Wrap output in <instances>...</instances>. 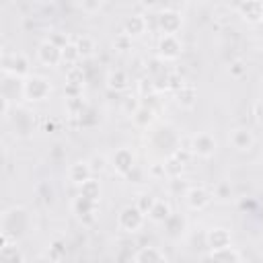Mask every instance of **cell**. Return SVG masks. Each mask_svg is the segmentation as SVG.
<instances>
[{"mask_svg":"<svg viewBox=\"0 0 263 263\" xmlns=\"http://www.w3.org/2000/svg\"><path fill=\"white\" fill-rule=\"evenodd\" d=\"M2 74L16 76V78H27L29 74V60L21 51H4L2 53Z\"/></svg>","mask_w":263,"mask_h":263,"instance_id":"obj_1","label":"cell"},{"mask_svg":"<svg viewBox=\"0 0 263 263\" xmlns=\"http://www.w3.org/2000/svg\"><path fill=\"white\" fill-rule=\"evenodd\" d=\"M144 220H146V214L134 203V205H125L119 214H117V226L125 232H136L144 226Z\"/></svg>","mask_w":263,"mask_h":263,"instance_id":"obj_2","label":"cell"},{"mask_svg":"<svg viewBox=\"0 0 263 263\" xmlns=\"http://www.w3.org/2000/svg\"><path fill=\"white\" fill-rule=\"evenodd\" d=\"M51 92V84L43 76H27L25 78V99L27 101H45Z\"/></svg>","mask_w":263,"mask_h":263,"instance_id":"obj_3","label":"cell"},{"mask_svg":"<svg viewBox=\"0 0 263 263\" xmlns=\"http://www.w3.org/2000/svg\"><path fill=\"white\" fill-rule=\"evenodd\" d=\"M109 164L113 166V171H115L117 175L127 177V175L136 168V156H134V152H132L129 148H119V150H115V152L111 154Z\"/></svg>","mask_w":263,"mask_h":263,"instance_id":"obj_4","label":"cell"},{"mask_svg":"<svg viewBox=\"0 0 263 263\" xmlns=\"http://www.w3.org/2000/svg\"><path fill=\"white\" fill-rule=\"evenodd\" d=\"M218 144H216V138L208 132H201V134H195L191 140H189V150L201 158H210L214 152H216Z\"/></svg>","mask_w":263,"mask_h":263,"instance_id":"obj_5","label":"cell"},{"mask_svg":"<svg viewBox=\"0 0 263 263\" xmlns=\"http://www.w3.org/2000/svg\"><path fill=\"white\" fill-rule=\"evenodd\" d=\"M37 60L43 66H47V68H55V66H60L64 62L62 60V47H58L55 43H51L49 39H45L37 47Z\"/></svg>","mask_w":263,"mask_h":263,"instance_id":"obj_6","label":"cell"},{"mask_svg":"<svg viewBox=\"0 0 263 263\" xmlns=\"http://www.w3.org/2000/svg\"><path fill=\"white\" fill-rule=\"evenodd\" d=\"M156 23H158V29L162 31V35H177L183 25V18L177 10H162V12H158Z\"/></svg>","mask_w":263,"mask_h":263,"instance_id":"obj_7","label":"cell"},{"mask_svg":"<svg viewBox=\"0 0 263 263\" xmlns=\"http://www.w3.org/2000/svg\"><path fill=\"white\" fill-rule=\"evenodd\" d=\"M158 55L162 60H177L181 55V49H183V43L179 41L177 35H160L158 39Z\"/></svg>","mask_w":263,"mask_h":263,"instance_id":"obj_8","label":"cell"},{"mask_svg":"<svg viewBox=\"0 0 263 263\" xmlns=\"http://www.w3.org/2000/svg\"><path fill=\"white\" fill-rule=\"evenodd\" d=\"M90 175H92V168H90V162L88 160H76V162H72L68 166V179L74 185H78V187L84 185L88 179H92Z\"/></svg>","mask_w":263,"mask_h":263,"instance_id":"obj_9","label":"cell"},{"mask_svg":"<svg viewBox=\"0 0 263 263\" xmlns=\"http://www.w3.org/2000/svg\"><path fill=\"white\" fill-rule=\"evenodd\" d=\"M230 144L238 152H245V150H251L253 148L255 136H253V132L249 127H236V129L230 132Z\"/></svg>","mask_w":263,"mask_h":263,"instance_id":"obj_10","label":"cell"},{"mask_svg":"<svg viewBox=\"0 0 263 263\" xmlns=\"http://www.w3.org/2000/svg\"><path fill=\"white\" fill-rule=\"evenodd\" d=\"M212 197H214V193H210L205 187H191V189L187 191V195H185L187 205H189L191 210H203L205 205H210Z\"/></svg>","mask_w":263,"mask_h":263,"instance_id":"obj_11","label":"cell"},{"mask_svg":"<svg viewBox=\"0 0 263 263\" xmlns=\"http://www.w3.org/2000/svg\"><path fill=\"white\" fill-rule=\"evenodd\" d=\"M205 242L210 247V251H220V249H228L230 245V232L226 228H212L205 234Z\"/></svg>","mask_w":263,"mask_h":263,"instance_id":"obj_12","label":"cell"},{"mask_svg":"<svg viewBox=\"0 0 263 263\" xmlns=\"http://www.w3.org/2000/svg\"><path fill=\"white\" fill-rule=\"evenodd\" d=\"M146 31V16L144 14H132L123 21V33L132 39V37H138Z\"/></svg>","mask_w":263,"mask_h":263,"instance_id":"obj_13","label":"cell"},{"mask_svg":"<svg viewBox=\"0 0 263 263\" xmlns=\"http://www.w3.org/2000/svg\"><path fill=\"white\" fill-rule=\"evenodd\" d=\"M171 216H173L171 205H168L164 199H156L154 205H152V210L148 212V218H150L152 222H156V224H164Z\"/></svg>","mask_w":263,"mask_h":263,"instance_id":"obj_14","label":"cell"},{"mask_svg":"<svg viewBox=\"0 0 263 263\" xmlns=\"http://www.w3.org/2000/svg\"><path fill=\"white\" fill-rule=\"evenodd\" d=\"M134 263H166V257L156 247H144L136 253Z\"/></svg>","mask_w":263,"mask_h":263,"instance_id":"obj_15","label":"cell"},{"mask_svg":"<svg viewBox=\"0 0 263 263\" xmlns=\"http://www.w3.org/2000/svg\"><path fill=\"white\" fill-rule=\"evenodd\" d=\"M208 263H240V255L232 247L220 249V251H210Z\"/></svg>","mask_w":263,"mask_h":263,"instance_id":"obj_16","label":"cell"},{"mask_svg":"<svg viewBox=\"0 0 263 263\" xmlns=\"http://www.w3.org/2000/svg\"><path fill=\"white\" fill-rule=\"evenodd\" d=\"M72 210H74V214H76L80 220H84V216H95V214H97V201H90V199L78 195V197L74 199V203H72Z\"/></svg>","mask_w":263,"mask_h":263,"instance_id":"obj_17","label":"cell"},{"mask_svg":"<svg viewBox=\"0 0 263 263\" xmlns=\"http://www.w3.org/2000/svg\"><path fill=\"white\" fill-rule=\"evenodd\" d=\"M129 84V78L123 70H111L109 76H107V86L111 90H125Z\"/></svg>","mask_w":263,"mask_h":263,"instance_id":"obj_18","label":"cell"},{"mask_svg":"<svg viewBox=\"0 0 263 263\" xmlns=\"http://www.w3.org/2000/svg\"><path fill=\"white\" fill-rule=\"evenodd\" d=\"M0 263H25L23 251L12 242L4 249H0Z\"/></svg>","mask_w":263,"mask_h":263,"instance_id":"obj_19","label":"cell"},{"mask_svg":"<svg viewBox=\"0 0 263 263\" xmlns=\"http://www.w3.org/2000/svg\"><path fill=\"white\" fill-rule=\"evenodd\" d=\"M238 10L245 14L247 21H261V10H263V2H242L238 4Z\"/></svg>","mask_w":263,"mask_h":263,"instance_id":"obj_20","label":"cell"},{"mask_svg":"<svg viewBox=\"0 0 263 263\" xmlns=\"http://www.w3.org/2000/svg\"><path fill=\"white\" fill-rule=\"evenodd\" d=\"M78 195H82V197H86L90 201H99V197H101V185H99V181L88 179L84 185H80V193Z\"/></svg>","mask_w":263,"mask_h":263,"instance_id":"obj_21","label":"cell"},{"mask_svg":"<svg viewBox=\"0 0 263 263\" xmlns=\"http://www.w3.org/2000/svg\"><path fill=\"white\" fill-rule=\"evenodd\" d=\"M195 99H197V95H195V88L193 86H189V84H185L181 90H177V103L181 105V107H193V103H195Z\"/></svg>","mask_w":263,"mask_h":263,"instance_id":"obj_22","label":"cell"},{"mask_svg":"<svg viewBox=\"0 0 263 263\" xmlns=\"http://www.w3.org/2000/svg\"><path fill=\"white\" fill-rule=\"evenodd\" d=\"M152 113H154V111H152L150 107H144V105H142V107L132 115V121H134L138 127H148V123L152 121Z\"/></svg>","mask_w":263,"mask_h":263,"instance_id":"obj_23","label":"cell"},{"mask_svg":"<svg viewBox=\"0 0 263 263\" xmlns=\"http://www.w3.org/2000/svg\"><path fill=\"white\" fill-rule=\"evenodd\" d=\"M80 58H82V55H80V51H78L76 43H68V45L62 49V60H64V64L76 66V62H78Z\"/></svg>","mask_w":263,"mask_h":263,"instance_id":"obj_24","label":"cell"},{"mask_svg":"<svg viewBox=\"0 0 263 263\" xmlns=\"http://www.w3.org/2000/svg\"><path fill=\"white\" fill-rule=\"evenodd\" d=\"M76 47H78V51H80L82 58H88V55H92V51H95V41H92V37L82 35V37H78Z\"/></svg>","mask_w":263,"mask_h":263,"instance_id":"obj_25","label":"cell"},{"mask_svg":"<svg viewBox=\"0 0 263 263\" xmlns=\"http://www.w3.org/2000/svg\"><path fill=\"white\" fill-rule=\"evenodd\" d=\"M66 80H68V84H72V86H82V82H84V72H82V68H80V66H72V68L68 70V74H66Z\"/></svg>","mask_w":263,"mask_h":263,"instance_id":"obj_26","label":"cell"},{"mask_svg":"<svg viewBox=\"0 0 263 263\" xmlns=\"http://www.w3.org/2000/svg\"><path fill=\"white\" fill-rule=\"evenodd\" d=\"M154 201H156V197H154V195H150V193H140V195H138V199H136V205H138V208L148 216V212L152 210Z\"/></svg>","mask_w":263,"mask_h":263,"instance_id":"obj_27","label":"cell"},{"mask_svg":"<svg viewBox=\"0 0 263 263\" xmlns=\"http://www.w3.org/2000/svg\"><path fill=\"white\" fill-rule=\"evenodd\" d=\"M164 171H166V175H179V173L183 171V164H181L175 156H168V160H166V164H164Z\"/></svg>","mask_w":263,"mask_h":263,"instance_id":"obj_28","label":"cell"},{"mask_svg":"<svg viewBox=\"0 0 263 263\" xmlns=\"http://www.w3.org/2000/svg\"><path fill=\"white\" fill-rule=\"evenodd\" d=\"M88 162H90L92 173H101V171H105V166L109 164V158H105V156H95V158L88 160Z\"/></svg>","mask_w":263,"mask_h":263,"instance_id":"obj_29","label":"cell"},{"mask_svg":"<svg viewBox=\"0 0 263 263\" xmlns=\"http://www.w3.org/2000/svg\"><path fill=\"white\" fill-rule=\"evenodd\" d=\"M129 43H132V39L125 35V33H121L115 41H113V45H115V49H119V51H125V49H129Z\"/></svg>","mask_w":263,"mask_h":263,"instance_id":"obj_30","label":"cell"},{"mask_svg":"<svg viewBox=\"0 0 263 263\" xmlns=\"http://www.w3.org/2000/svg\"><path fill=\"white\" fill-rule=\"evenodd\" d=\"M49 41H51V43H55V45H58V47H62V49L70 43V41H68V35H62L60 31H53V35L49 37Z\"/></svg>","mask_w":263,"mask_h":263,"instance_id":"obj_31","label":"cell"},{"mask_svg":"<svg viewBox=\"0 0 263 263\" xmlns=\"http://www.w3.org/2000/svg\"><path fill=\"white\" fill-rule=\"evenodd\" d=\"M245 72H247V66H245L240 60H236V62H232V64H230V74H232L234 78H240Z\"/></svg>","mask_w":263,"mask_h":263,"instance_id":"obj_32","label":"cell"},{"mask_svg":"<svg viewBox=\"0 0 263 263\" xmlns=\"http://www.w3.org/2000/svg\"><path fill=\"white\" fill-rule=\"evenodd\" d=\"M101 2H78V8H82L84 12H95V10H101Z\"/></svg>","mask_w":263,"mask_h":263,"instance_id":"obj_33","label":"cell"},{"mask_svg":"<svg viewBox=\"0 0 263 263\" xmlns=\"http://www.w3.org/2000/svg\"><path fill=\"white\" fill-rule=\"evenodd\" d=\"M8 111H10V99H6V97L0 95V115L2 117H8Z\"/></svg>","mask_w":263,"mask_h":263,"instance_id":"obj_34","label":"cell"},{"mask_svg":"<svg viewBox=\"0 0 263 263\" xmlns=\"http://www.w3.org/2000/svg\"><path fill=\"white\" fill-rule=\"evenodd\" d=\"M255 117H257V121L259 123H263V99H259L257 103H255Z\"/></svg>","mask_w":263,"mask_h":263,"instance_id":"obj_35","label":"cell"},{"mask_svg":"<svg viewBox=\"0 0 263 263\" xmlns=\"http://www.w3.org/2000/svg\"><path fill=\"white\" fill-rule=\"evenodd\" d=\"M259 23H263V10H261V21H259Z\"/></svg>","mask_w":263,"mask_h":263,"instance_id":"obj_36","label":"cell"},{"mask_svg":"<svg viewBox=\"0 0 263 263\" xmlns=\"http://www.w3.org/2000/svg\"><path fill=\"white\" fill-rule=\"evenodd\" d=\"M261 99H263V86H261Z\"/></svg>","mask_w":263,"mask_h":263,"instance_id":"obj_37","label":"cell"}]
</instances>
